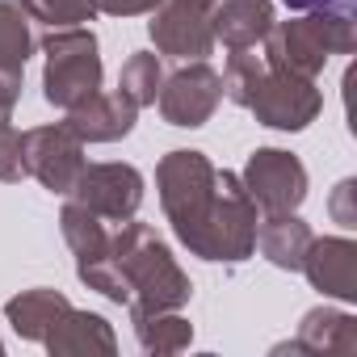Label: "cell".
<instances>
[{
  "label": "cell",
  "mask_w": 357,
  "mask_h": 357,
  "mask_svg": "<svg viewBox=\"0 0 357 357\" xmlns=\"http://www.w3.org/2000/svg\"><path fill=\"white\" fill-rule=\"evenodd\" d=\"M244 109H252L257 122L269 126V130H307L319 118V109H324V93L315 89L311 76H298V72L265 63L261 76L248 89Z\"/></svg>",
  "instance_id": "cell-5"
},
{
  "label": "cell",
  "mask_w": 357,
  "mask_h": 357,
  "mask_svg": "<svg viewBox=\"0 0 357 357\" xmlns=\"http://www.w3.org/2000/svg\"><path fill=\"white\" fill-rule=\"evenodd\" d=\"M22 9L51 26V30H63V26H84L97 17V0H22Z\"/></svg>",
  "instance_id": "cell-22"
},
{
  "label": "cell",
  "mask_w": 357,
  "mask_h": 357,
  "mask_svg": "<svg viewBox=\"0 0 357 357\" xmlns=\"http://www.w3.org/2000/svg\"><path fill=\"white\" fill-rule=\"evenodd\" d=\"M160 206L172 236L194 257L215 265H244L257 248V202L236 172H219L206 151L176 147L155 168Z\"/></svg>",
  "instance_id": "cell-1"
},
{
  "label": "cell",
  "mask_w": 357,
  "mask_h": 357,
  "mask_svg": "<svg viewBox=\"0 0 357 357\" xmlns=\"http://www.w3.org/2000/svg\"><path fill=\"white\" fill-rule=\"evenodd\" d=\"M109 269L130 319L155 315V311H181L194 298L190 273L176 265L168 244L147 223H135V219L118 223V231L109 236Z\"/></svg>",
  "instance_id": "cell-2"
},
{
  "label": "cell",
  "mask_w": 357,
  "mask_h": 357,
  "mask_svg": "<svg viewBox=\"0 0 357 357\" xmlns=\"http://www.w3.org/2000/svg\"><path fill=\"white\" fill-rule=\"evenodd\" d=\"M202 5H215V0H202Z\"/></svg>",
  "instance_id": "cell-28"
},
{
  "label": "cell",
  "mask_w": 357,
  "mask_h": 357,
  "mask_svg": "<svg viewBox=\"0 0 357 357\" xmlns=\"http://www.w3.org/2000/svg\"><path fill=\"white\" fill-rule=\"evenodd\" d=\"M22 164H26V176H34L43 190L68 198L84 168V139L68 122L34 126L22 135Z\"/></svg>",
  "instance_id": "cell-6"
},
{
  "label": "cell",
  "mask_w": 357,
  "mask_h": 357,
  "mask_svg": "<svg viewBox=\"0 0 357 357\" xmlns=\"http://www.w3.org/2000/svg\"><path fill=\"white\" fill-rule=\"evenodd\" d=\"M135 118H139V109L114 89V93H93V97H84L80 105H72L68 109V126L84 139V143H118V139H126L130 130H135Z\"/></svg>",
  "instance_id": "cell-14"
},
{
  "label": "cell",
  "mask_w": 357,
  "mask_h": 357,
  "mask_svg": "<svg viewBox=\"0 0 357 357\" xmlns=\"http://www.w3.org/2000/svg\"><path fill=\"white\" fill-rule=\"evenodd\" d=\"M68 294L63 290H51V286H34V290H22L5 303V319L13 324V332L22 340H47V332L63 319L68 311Z\"/></svg>",
  "instance_id": "cell-18"
},
{
  "label": "cell",
  "mask_w": 357,
  "mask_h": 357,
  "mask_svg": "<svg viewBox=\"0 0 357 357\" xmlns=\"http://www.w3.org/2000/svg\"><path fill=\"white\" fill-rule=\"evenodd\" d=\"M43 344L55 357H114L118 353V336L109 319L97 311H76V307L63 311V319L47 332Z\"/></svg>",
  "instance_id": "cell-15"
},
{
  "label": "cell",
  "mask_w": 357,
  "mask_h": 357,
  "mask_svg": "<svg viewBox=\"0 0 357 357\" xmlns=\"http://www.w3.org/2000/svg\"><path fill=\"white\" fill-rule=\"evenodd\" d=\"M26 164H22V130L13 126V109L0 105V181H22Z\"/></svg>",
  "instance_id": "cell-23"
},
{
  "label": "cell",
  "mask_w": 357,
  "mask_h": 357,
  "mask_svg": "<svg viewBox=\"0 0 357 357\" xmlns=\"http://www.w3.org/2000/svg\"><path fill=\"white\" fill-rule=\"evenodd\" d=\"M244 190L257 202V211L265 215H282V211H298L307 202V168L294 151L282 147H257L244 164Z\"/></svg>",
  "instance_id": "cell-7"
},
{
  "label": "cell",
  "mask_w": 357,
  "mask_h": 357,
  "mask_svg": "<svg viewBox=\"0 0 357 357\" xmlns=\"http://www.w3.org/2000/svg\"><path fill=\"white\" fill-rule=\"evenodd\" d=\"M261 47L265 63L315 80L332 55H349L357 47V22L353 9H311L290 22H273Z\"/></svg>",
  "instance_id": "cell-3"
},
{
  "label": "cell",
  "mask_w": 357,
  "mask_h": 357,
  "mask_svg": "<svg viewBox=\"0 0 357 357\" xmlns=\"http://www.w3.org/2000/svg\"><path fill=\"white\" fill-rule=\"evenodd\" d=\"M160 0H97V13H109V17H139V13H151Z\"/></svg>",
  "instance_id": "cell-24"
},
{
  "label": "cell",
  "mask_w": 357,
  "mask_h": 357,
  "mask_svg": "<svg viewBox=\"0 0 357 357\" xmlns=\"http://www.w3.org/2000/svg\"><path fill=\"white\" fill-rule=\"evenodd\" d=\"M269 26H273V0H215L211 5L215 43H223L227 51L261 47Z\"/></svg>",
  "instance_id": "cell-16"
},
{
  "label": "cell",
  "mask_w": 357,
  "mask_h": 357,
  "mask_svg": "<svg viewBox=\"0 0 357 357\" xmlns=\"http://www.w3.org/2000/svg\"><path fill=\"white\" fill-rule=\"evenodd\" d=\"M307 282L340 303H357V244L349 236H324L311 240L303 252V269Z\"/></svg>",
  "instance_id": "cell-12"
},
{
  "label": "cell",
  "mask_w": 357,
  "mask_h": 357,
  "mask_svg": "<svg viewBox=\"0 0 357 357\" xmlns=\"http://www.w3.org/2000/svg\"><path fill=\"white\" fill-rule=\"evenodd\" d=\"M219 101H223V76L206 59H194L185 68H176L172 76H164L160 97H155L168 126H190V130L206 126L215 118Z\"/></svg>",
  "instance_id": "cell-10"
},
{
  "label": "cell",
  "mask_w": 357,
  "mask_h": 357,
  "mask_svg": "<svg viewBox=\"0 0 357 357\" xmlns=\"http://www.w3.org/2000/svg\"><path fill=\"white\" fill-rule=\"evenodd\" d=\"M0 353H5V340H0Z\"/></svg>",
  "instance_id": "cell-27"
},
{
  "label": "cell",
  "mask_w": 357,
  "mask_h": 357,
  "mask_svg": "<svg viewBox=\"0 0 357 357\" xmlns=\"http://www.w3.org/2000/svg\"><path fill=\"white\" fill-rule=\"evenodd\" d=\"M357 194V185L353 181H340L336 185V194H332V215H336V223H344V227H353L357 223V211L349 206V198Z\"/></svg>",
  "instance_id": "cell-25"
},
{
  "label": "cell",
  "mask_w": 357,
  "mask_h": 357,
  "mask_svg": "<svg viewBox=\"0 0 357 357\" xmlns=\"http://www.w3.org/2000/svg\"><path fill=\"white\" fill-rule=\"evenodd\" d=\"M43 55H47L43 97L55 109L68 114L72 105H80L84 97H93L101 89V47H97L93 30H84V26L51 30L43 38Z\"/></svg>",
  "instance_id": "cell-4"
},
{
  "label": "cell",
  "mask_w": 357,
  "mask_h": 357,
  "mask_svg": "<svg viewBox=\"0 0 357 357\" xmlns=\"http://www.w3.org/2000/svg\"><path fill=\"white\" fill-rule=\"evenodd\" d=\"M286 9L311 13V9H353V0H286Z\"/></svg>",
  "instance_id": "cell-26"
},
{
  "label": "cell",
  "mask_w": 357,
  "mask_h": 357,
  "mask_svg": "<svg viewBox=\"0 0 357 357\" xmlns=\"http://www.w3.org/2000/svg\"><path fill=\"white\" fill-rule=\"evenodd\" d=\"M130 324L147 353H181L194 344V324L181 311H155V315H139Z\"/></svg>",
  "instance_id": "cell-19"
},
{
  "label": "cell",
  "mask_w": 357,
  "mask_h": 357,
  "mask_svg": "<svg viewBox=\"0 0 357 357\" xmlns=\"http://www.w3.org/2000/svg\"><path fill=\"white\" fill-rule=\"evenodd\" d=\"M30 55H34L30 13L17 0H0V72H26Z\"/></svg>",
  "instance_id": "cell-20"
},
{
  "label": "cell",
  "mask_w": 357,
  "mask_h": 357,
  "mask_svg": "<svg viewBox=\"0 0 357 357\" xmlns=\"http://www.w3.org/2000/svg\"><path fill=\"white\" fill-rule=\"evenodd\" d=\"M311 223L298 219V211H282V215H265L257 223V248L273 269L298 273L303 269V252L311 244Z\"/></svg>",
  "instance_id": "cell-17"
},
{
  "label": "cell",
  "mask_w": 357,
  "mask_h": 357,
  "mask_svg": "<svg viewBox=\"0 0 357 357\" xmlns=\"http://www.w3.org/2000/svg\"><path fill=\"white\" fill-rule=\"evenodd\" d=\"M59 231H63V240H68V248L76 257V278L89 290H97L101 298H109V303L122 307V290H118L114 269H109V231H105V219H97L80 202H68L59 211Z\"/></svg>",
  "instance_id": "cell-8"
},
{
  "label": "cell",
  "mask_w": 357,
  "mask_h": 357,
  "mask_svg": "<svg viewBox=\"0 0 357 357\" xmlns=\"http://www.w3.org/2000/svg\"><path fill=\"white\" fill-rule=\"evenodd\" d=\"M147 34L155 43L160 55L172 59H206L215 47V30H211V5L202 0H160L151 9Z\"/></svg>",
  "instance_id": "cell-11"
},
{
  "label": "cell",
  "mask_w": 357,
  "mask_h": 357,
  "mask_svg": "<svg viewBox=\"0 0 357 357\" xmlns=\"http://www.w3.org/2000/svg\"><path fill=\"white\" fill-rule=\"evenodd\" d=\"M68 198L105 223H126L143 206V172L135 164H84Z\"/></svg>",
  "instance_id": "cell-9"
},
{
  "label": "cell",
  "mask_w": 357,
  "mask_h": 357,
  "mask_svg": "<svg viewBox=\"0 0 357 357\" xmlns=\"http://www.w3.org/2000/svg\"><path fill=\"white\" fill-rule=\"evenodd\" d=\"M160 84H164V63H160V55H151V51H135L126 63H122V76H118V93L135 105V109H143V105H155V97H160Z\"/></svg>",
  "instance_id": "cell-21"
},
{
  "label": "cell",
  "mask_w": 357,
  "mask_h": 357,
  "mask_svg": "<svg viewBox=\"0 0 357 357\" xmlns=\"http://www.w3.org/2000/svg\"><path fill=\"white\" fill-rule=\"evenodd\" d=\"M278 353H311V357H353L357 353V315L336 307H315L303 315L298 336L278 344Z\"/></svg>",
  "instance_id": "cell-13"
}]
</instances>
